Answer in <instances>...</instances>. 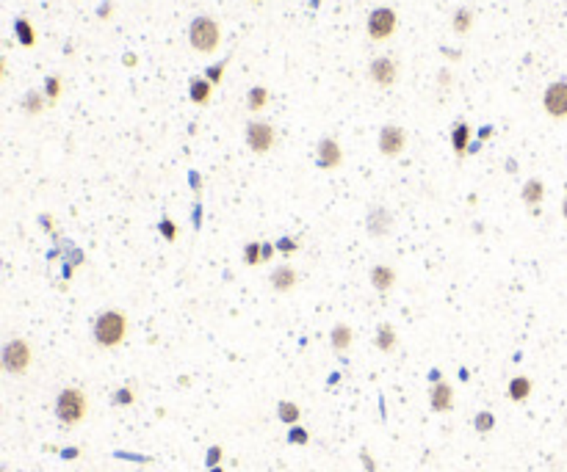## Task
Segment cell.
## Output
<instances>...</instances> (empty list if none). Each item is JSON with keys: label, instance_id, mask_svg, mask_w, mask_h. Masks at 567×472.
I'll return each instance as SVG.
<instances>
[{"label": "cell", "instance_id": "obj_2", "mask_svg": "<svg viewBox=\"0 0 567 472\" xmlns=\"http://www.w3.org/2000/svg\"><path fill=\"white\" fill-rule=\"evenodd\" d=\"M189 44L202 55L216 53L219 44H222V25L208 14L194 17L191 25H189Z\"/></svg>", "mask_w": 567, "mask_h": 472}, {"label": "cell", "instance_id": "obj_19", "mask_svg": "<svg viewBox=\"0 0 567 472\" xmlns=\"http://www.w3.org/2000/svg\"><path fill=\"white\" fill-rule=\"evenodd\" d=\"M532 390H534V384H532V379H526V376H515L512 381H509V398L515 401V403H523V401H529V395H532Z\"/></svg>", "mask_w": 567, "mask_h": 472}, {"label": "cell", "instance_id": "obj_4", "mask_svg": "<svg viewBox=\"0 0 567 472\" xmlns=\"http://www.w3.org/2000/svg\"><path fill=\"white\" fill-rule=\"evenodd\" d=\"M244 138H247V147L255 152V155H269L277 144V130L272 122H263V119H252L247 122V130H244Z\"/></svg>", "mask_w": 567, "mask_h": 472}, {"label": "cell", "instance_id": "obj_33", "mask_svg": "<svg viewBox=\"0 0 567 472\" xmlns=\"http://www.w3.org/2000/svg\"><path fill=\"white\" fill-rule=\"evenodd\" d=\"M133 398H136V395H133V390H130V387H122V390H119V392L114 395V403H119V406H128V403H133Z\"/></svg>", "mask_w": 567, "mask_h": 472}, {"label": "cell", "instance_id": "obj_14", "mask_svg": "<svg viewBox=\"0 0 567 472\" xmlns=\"http://www.w3.org/2000/svg\"><path fill=\"white\" fill-rule=\"evenodd\" d=\"M213 89L216 86L208 78H191L189 80V97H191L194 105H208L211 97H213Z\"/></svg>", "mask_w": 567, "mask_h": 472}, {"label": "cell", "instance_id": "obj_8", "mask_svg": "<svg viewBox=\"0 0 567 472\" xmlns=\"http://www.w3.org/2000/svg\"><path fill=\"white\" fill-rule=\"evenodd\" d=\"M368 78L382 86V89H390L396 80H399V61L390 58V55H379L368 64Z\"/></svg>", "mask_w": 567, "mask_h": 472}, {"label": "cell", "instance_id": "obj_23", "mask_svg": "<svg viewBox=\"0 0 567 472\" xmlns=\"http://www.w3.org/2000/svg\"><path fill=\"white\" fill-rule=\"evenodd\" d=\"M14 33H17V42H19L22 47H33V44H36V30H33L30 19L17 17V19H14Z\"/></svg>", "mask_w": 567, "mask_h": 472}, {"label": "cell", "instance_id": "obj_36", "mask_svg": "<svg viewBox=\"0 0 567 472\" xmlns=\"http://www.w3.org/2000/svg\"><path fill=\"white\" fill-rule=\"evenodd\" d=\"M274 251H277V246H274V243H263V262H269V260L274 257Z\"/></svg>", "mask_w": 567, "mask_h": 472}, {"label": "cell", "instance_id": "obj_32", "mask_svg": "<svg viewBox=\"0 0 567 472\" xmlns=\"http://www.w3.org/2000/svg\"><path fill=\"white\" fill-rule=\"evenodd\" d=\"M274 246H277V251H280V254H293V251H299L296 237H280Z\"/></svg>", "mask_w": 567, "mask_h": 472}, {"label": "cell", "instance_id": "obj_9", "mask_svg": "<svg viewBox=\"0 0 567 472\" xmlns=\"http://www.w3.org/2000/svg\"><path fill=\"white\" fill-rule=\"evenodd\" d=\"M543 108L551 119H567V80H557L546 89Z\"/></svg>", "mask_w": 567, "mask_h": 472}, {"label": "cell", "instance_id": "obj_40", "mask_svg": "<svg viewBox=\"0 0 567 472\" xmlns=\"http://www.w3.org/2000/svg\"><path fill=\"white\" fill-rule=\"evenodd\" d=\"M429 379L437 384V381H443V373H440V370H432V373H429Z\"/></svg>", "mask_w": 567, "mask_h": 472}, {"label": "cell", "instance_id": "obj_30", "mask_svg": "<svg viewBox=\"0 0 567 472\" xmlns=\"http://www.w3.org/2000/svg\"><path fill=\"white\" fill-rule=\"evenodd\" d=\"M225 66H227V61H219V64L208 66V69H205V78H208L213 86H219V83H222V78H225Z\"/></svg>", "mask_w": 567, "mask_h": 472}, {"label": "cell", "instance_id": "obj_18", "mask_svg": "<svg viewBox=\"0 0 567 472\" xmlns=\"http://www.w3.org/2000/svg\"><path fill=\"white\" fill-rule=\"evenodd\" d=\"M521 199L532 208V210H537L540 208V202L546 199V185H543V180H529L526 185H523V191H521Z\"/></svg>", "mask_w": 567, "mask_h": 472}, {"label": "cell", "instance_id": "obj_26", "mask_svg": "<svg viewBox=\"0 0 567 472\" xmlns=\"http://www.w3.org/2000/svg\"><path fill=\"white\" fill-rule=\"evenodd\" d=\"M241 257H244L247 265H261V262H263V243H258V240L247 243L244 251H241Z\"/></svg>", "mask_w": 567, "mask_h": 472}, {"label": "cell", "instance_id": "obj_13", "mask_svg": "<svg viewBox=\"0 0 567 472\" xmlns=\"http://www.w3.org/2000/svg\"><path fill=\"white\" fill-rule=\"evenodd\" d=\"M269 282H272V287H274L277 293H290V290L296 287V282H299V273H296L293 265H277V268L272 271Z\"/></svg>", "mask_w": 567, "mask_h": 472}, {"label": "cell", "instance_id": "obj_25", "mask_svg": "<svg viewBox=\"0 0 567 472\" xmlns=\"http://www.w3.org/2000/svg\"><path fill=\"white\" fill-rule=\"evenodd\" d=\"M277 417H280L283 423H288V426H296V420L302 417V409H299L293 401H283V403L277 406Z\"/></svg>", "mask_w": 567, "mask_h": 472}, {"label": "cell", "instance_id": "obj_16", "mask_svg": "<svg viewBox=\"0 0 567 472\" xmlns=\"http://www.w3.org/2000/svg\"><path fill=\"white\" fill-rule=\"evenodd\" d=\"M351 343H354V332H351V326H349V323H335L332 332H329V345H332L338 354H343V351L351 348Z\"/></svg>", "mask_w": 567, "mask_h": 472}, {"label": "cell", "instance_id": "obj_22", "mask_svg": "<svg viewBox=\"0 0 567 472\" xmlns=\"http://www.w3.org/2000/svg\"><path fill=\"white\" fill-rule=\"evenodd\" d=\"M471 28H473V11L471 8H457L451 14V30L457 36H465V33H471Z\"/></svg>", "mask_w": 567, "mask_h": 472}, {"label": "cell", "instance_id": "obj_3", "mask_svg": "<svg viewBox=\"0 0 567 472\" xmlns=\"http://www.w3.org/2000/svg\"><path fill=\"white\" fill-rule=\"evenodd\" d=\"M89 412V401L78 387H67L55 398V417L64 426H78Z\"/></svg>", "mask_w": 567, "mask_h": 472}, {"label": "cell", "instance_id": "obj_45", "mask_svg": "<svg viewBox=\"0 0 567 472\" xmlns=\"http://www.w3.org/2000/svg\"><path fill=\"white\" fill-rule=\"evenodd\" d=\"M250 3H261V0H250Z\"/></svg>", "mask_w": 567, "mask_h": 472}, {"label": "cell", "instance_id": "obj_42", "mask_svg": "<svg viewBox=\"0 0 567 472\" xmlns=\"http://www.w3.org/2000/svg\"><path fill=\"white\" fill-rule=\"evenodd\" d=\"M3 75H6V58L0 55V80H3Z\"/></svg>", "mask_w": 567, "mask_h": 472}, {"label": "cell", "instance_id": "obj_20", "mask_svg": "<svg viewBox=\"0 0 567 472\" xmlns=\"http://www.w3.org/2000/svg\"><path fill=\"white\" fill-rule=\"evenodd\" d=\"M269 100H272V94H269L266 86H252V89L247 91V108H250L252 114H261V111L269 105Z\"/></svg>", "mask_w": 567, "mask_h": 472}, {"label": "cell", "instance_id": "obj_1", "mask_svg": "<svg viewBox=\"0 0 567 472\" xmlns=\"http://www.w3.org/2000/svg\"><path fill=\"white\" fill-rule=\"evenodd\" d=\"M94 343L100 348H119L128 337V315L119 309H105L97 315L94 326H91Z\"/></svg>", "mask_w": 567, "mask_h": 472}, {"label": "cell", "instance_id": "obj_6", "mask_svg": "<svg viewBox=\"0 0 567 472\" xmlns=\"http://www.w3.org/2000/svg\"><path fill=\"white\" fill-rule=\"evenodd\" d=\"M30 359H33V354H30V345L25 343V340H8L6 345H3V351H0V365H3V370H8V373H14V376H22L28 367H30Z\"/></svg>", "mask_w": 567, "mask_h": 472}, {"label": "cell", "instance_id": "obj_12", "mask_svg": "<svg viewBox=\"0 0 567 472\" xmlns=\"http://www.w3.org/2000/svg\"><path fill=\"white\" fill-rule=\"evenodd\" d=\"M429 403H432V409L440 412V415L451 412V409H454V390H451V384L437 381V384L429 390Z\"/></svg>", "mask_w": 567, "mask_h": 472}, {"label": "cell", "instance_id": "obj_35", "mask_svg": "<svg viewBox=\"0 0 567 472\" xmlns=\"http://www.w3.org/2000/svg\"><path fill=\"white\" fill-rule=\"evenodd\" d=\"M189 177H191V188H194V191H197V197H200V191H202V177H200L197 172H191Z\"/></svg>", "mask_w": 567, "mask_h": 472}, {"label": "cell", "instance_id": "obj_37", "mask_svg": "<svg viewBox=\"0 0 567 472\" xmlns=\"http://www.w3.org/2000/svg\"><path fill=\"white\" fill-rule=\"evenodd\" d=\"M360 456H363V462H365V470H368V472H376V464H374V462H371V456H368V453H365V451H363V453H360Z\"/></svg>", "mask_w": 567, "mask_h": 472}, {"label": "cell", "instance_id": "obj_11", "mask_svg": "<svg viewBox=\"0 0 567 472\" xmlns=\"http://www.w3.org/2000/svg\"><path fill=\"white\" fill-rule=\"evenodd\" d=\"M393 224H396V219L387 208H371L365 216V230L371 237H387L393 233Z\"/></svg>", "mask_w": 567, "mask_h": 472}, {"label": "cell", "instance_id": "obj_17", "mask_svg": "<svg viewBox=\"0 0 567 472\" xmlns=\"http://www.w3.org/2000/svg\"><path fill=\"white\" fill-rule=\"evenodd\" d=\"M451 147H454V152L460 158L468 155V147H471V125L468 122H454V127H451Z\"/></svg>", "mask_w": 567, "mask_h": 472}, {"label": "cell", "instance_id": "obj_29", "mask_svg": "<svg viewBox=\"0 0 567 472\" xmlns=\"http://www.w3.org/2000/svg\"><path fill=\"white\" fill-rule=\"evenodd\" d=\"M158 230H161V235L166 237L169 243H175V240H177V235H180V230H177V224H175L172 219H161Z\"/></svg>", "mask_w": 567, "mask_h": 472}, {"label": "cell", "instance_id": "obj_44", "mask_svg": "<svg viewBox=\"0 0 567 472\" xmlns=\"http://www.w3.org/2000/svg\"><path fill=\"white\" fill-rule=\"evenodd\" d=\"M211 472H225V470H222V467H213V470H211Z\"/></svg>", "mask_w": 567, "mask_h": 472}, {"label": "cell", "instance_id": "obj_7", "mask_svg": "<svg viewBox=\"0 0 567 472\" xmlns=\"http://www.w3.org/2000/svg\"><path fill=\"white\" fill-rule=\"evenodd\" d=\"M376 147L385 158H399L407 149V133L399 125H385L376 136Z\"/></svg>", "mask_w": 567, "mask_h": 472}, {"label": "cell", "instance_id": "obj_41", "mask_svg": "<svg viewBox=\"0 0 567 472\" xmlns=\"http://www.w3.org/2000/svg\"><path fill=\"white\" fill-rule=\"evenodd\" d=\"M105 14H111V3H103V8H100V17H105Z\"/></svg>", "mask_w": 567, "mask_h": 472}, {"label": "cell", "instance_id": "obj_24", "mask_svg": "<svg viewBox=\"0 0 567 472\" xmlns=\"http://www.w3.org/2000/svg\"><path fill=\"white\" fill-rule=\"evenodd\" d=\"M374 343H376V348H379V351H385V354H387V351H393V348H396V343H399L396 329H393L390 323H382V326H379V332H376V340H374Z\"/></svg>", "mask_w": 567, "mask_h": 472}, {"label": "cell", "instance_id": "obj_27", "mask_svg": "<svg viewBox=\"0 0 567 472\" xmlns=\"http://www.w3.org/2000/svg\"><path fill=\"white\" fill-rule=\"evenodd\" d=\"M44 97H47L50 105L58 102V97H61V78H58V75H50V78L44 80Z\"/></svg>", "mask_w": 567, "mask_h": 472}, {"label": "cell", "instance_id": "obj_43", "mask_svg": "<svg viewBox=\"0 0 567 472\" xmlns=\"http://www.w3.org/2000/svg\"><path fill=\"white\" fill-rule=\"evenodd\" d=\"M562 216H565V221H567V197H565V202H562Z\"/></svg>", "mask_w": 567, "mask_h": 472}, {"label": "cell", "instance_id": "obj_31", "mask_svg": "<svg viewBox=\"0 0 567 472\" xmlns=\"http://www.w3.org/2000/svg\"><path fill=\"white\" fill-rule=\"evenodd\" d=\"M307 439H310V434H307L304 428H299V426H293L290 434H288V442H290V445H307Z\"/></svg>", "mask_w": 567, "mask_h": 472}, {"label": "cell", "instance_id": "obj_38", "mask_svg": "<svg viewBox=\"0 0 567 472\" xmlns=\"http://www.w3.org/2000/svg\"><path fill=\"white\" fill-rule=\"evenodd\" d=\"M437 80H440V83H443V86H448V83H451V72H448V69H443V72H440V78H437Z\"/></svg>", "mask_w": 567, "mask_h": 472}, {"label": "cell", "instance_id": "obj_34", "mask_svg": "<svg viewBox=\"0 0 567 472\" xmlns=\"http://www.w3.org/2000/svg\"><path fill=\"white\" fill-rule=\"evenodd\" d=\"M222 456H225V453H222V448H216V445H213V448L208 451V459H205V462H208V467H211V470H213V467H219Z\"/></svg>", "mask_w": 567, "mask_h": 472}, {"label": "cell", "instance_id": "obj_28", "mask_svg": "<svg viewBox=\"0 0 567 472\" xmlns=\"http://www.w3.org/2000/svg\"><path fill=\"white\" fill-rule=\"evenodd\" d=\"M473 426H476V431H479V434H490V431H493V426H496L493 412H479V415H476V420H473Z\"/></svg>", "mask_w": 567, "mask_h": 472}, {"label": "cell", "instance_id": "obj_15", "mask_svg": "<svg viewBox=\"0 0 567 472\" xmlns=\"http://www.w3.org/2000/svg\"><path fill=\"white\" fill-rule=\"evenodd\" d=\"M396 268H390V265H374L371 268V284H374V290H379V293H387L390 287H396Z\"/></svg>", "mask_w": 567, "mask_h": 472}, {"label": "cell", "instance_id": "obj_39", "mask_svg": "<svg viewBox=\"0 0 567 472\" xmlns=\"http://www.w3.org/2000/svg\"><path fill=\"white\" fill-rule=\"evenodd\" d=\"M490 136H493V127H482V130H479V138H482V141L490 138Z\"/></svg>", "mask_w": 567, "mask_h": 472}, {"label": "cell", "instance_id": "obj_10", "mask_svg": "<svg viewBox=\"0 0 567 472\" xmlns=\"http://www.w3.org/2000/svg\"><path fill=\"white\" fill-rule=\"evenodd\" d=\"M315 161H318V166L326 169V172L340 169V166H343V149H340L338 138L324 136V138L318 141V147H315Z\"/></svg>", "mask_w": 567, "mask_h": 472}, {"label": "cell", "instance_id": "obj_21", "mask_svg": "<svg viewBox=\"0 0 567 472\" xmlns=\"http://www.w3.org/2000/svg\"><path fill=\"white\" fill-rule=\"evenodd\" d=\"M47 105H50V102H47L44 91H36V89H30V91H25V97H22V111H25V114H30V116L42 114V111H44Z\"/></svg>", "mask_w": 567, "mask_h": 472}, {"label": "cell", "instance_id": "obj_5", "mask_svg": "<svg viewBox=\"0 0 567 472\" xmlns=\"http://www.w3.org/2000/svg\"><path fill=\"white\" fill-rule=\"evenodd\" d=\"M365 30H368V39L385 42V39H390V36L399 30V14H396L390 6H379V8H374V11L368 14Z\"/></svg>", "mask_w": 567, "mask_h": 472}]
</instances>
